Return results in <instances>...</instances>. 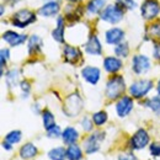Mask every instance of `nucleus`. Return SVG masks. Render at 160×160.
Segmentation results:
<instances>
[{
    "label": "nucleus",
    "instance_id": "f257e3e1",
    "mask_svg": "<svg viewBox=\"0 0 160 160\" xmlns=\"http://www.w3.org/2000/svg\"><path fill=\"white\" fill-rule=\"evenodd\" d=\"M126 90V82L122 77L120 75H115L107 81L106 85V96L111 100L118 99L121 95L123 94V91Z\"/></svg>",
    "mask_w": 160,
    "mask_h": 160
},
{
    "label": "nucleus",
    "instance_id": "f03ea898",
    "mask_svg": "<svg viewBox=\"0 0 160 160\" xmlns=\"http://www.w3.org/2000/svg\"><path fill=\"white\" fill-rule=\"evenodd\" d=\"M81 107H82V101L80 99V96L78 94H73V95L67 98V100L64 102L63 111L67 116L73 117V116H77L79 113Z\"/></svg>",
    "mask_w": 160,
    "mask_h": 160
},
{
    "label": "nucleus",
    "instance_id": "7ed1b4c3",
    "mask_svg": "<svg viewBox=\"0 0 160 160\" xmlns=\"http://www.w3.org/2000/svg\"><path fill=\"white\" fill-rule=\"evenodd\" d=\"M105 139V133L101 131H96L91 136L88 137V139L84 140V148L86 154H92L100 149L102 140Z\"/></svg>",
    "mask_w": 160,
    "mask_h": 160
},
{
    "label": "nucleus",
    "instance_id": "20e7f679",
    "mask_svg": "<svg viewBox=\"0 0 160 160\" xmlns=\"http://www.w3.org/2000/svg\"><path fill=\"white\" fill-rule=\"evenodd\" d=\"M123 18V10L120 5H108L101 12V19L110 23H117Z\"/></svg>",
    "mask_w": 160,
    "mask_h": 160
},
{
    "label": "nucleus",
    "instance_id": "39448f33",
    "mask_svg": "<svg viewBox=\"0 0 160 160\" xmlns=\"http://www.w3.org/2000/svg\"><path fill=\"white\" fill-rule=\"evenodd\" d=\"M152 88H153V82L150 80H138L131 85L129 92L134 99H140L145 96Z\"/></svg>",
    "mask_w": 160,
    "mask_h": 160
},
{
    "label": "nucleus",
    "instance_id": "423d86ee",
    "mask_svg": "<svg viewBox=\"0 0 160 160\" xmlns=\"http://www.w3.org/2000/svg\"><path fill=\"white\" fill-rule=\"evenodd\" d=\"M36 21V16L33 15V12H31L30 10H20L18 11L14 18H12V23L14 26L18 27H25L28 26L30 23Z\"/></svg>",
    "mask_w": 160,
    "mask_h": 160
},
{
    "label": "nucleus",
    "instance_id": "0eeeda50",
    "mask_svg": "<svg viewBox=\"0 0 160 160\" xmlns=\"http://www.w3.org/2000/svg\"><path fill=\"white\" fill-rule=\"evenodd\" d=\"M160 5L157 0H147L142 6V15L147 20L154 19L159 14Z\"/></svg>",
    "mask_w": 160,
    "mask_h": 160
},
{
    "label": "nucleus",
    "instance_id": "6e6552de",
    "mask_svg": "<svg viewBox=\"0 0 160 160\" xmlns=\"http://www.w3.org/2000/svg\"><path fill=\"white\" fill-rule=\"evenodd\" d=\"M148 143H149V136H148V133L144 129H139V131H137L133 134V137L131 139V148L132 149H136V150L143 149L144 147H147Z\"/></svg>",
    "mask_w": 160,
    "mask_h": 160
},
{
    "label": "nucleus",
    "instance_id": "1a4fd4ad",
    "mask_svg": "<svg viewBox=\"0 0 160 160\" xmlns=\"http://www.w3.org/2000/svg\"><path fill=\"white\" fill-rule=\"evenodd\" d=\"M150 68V62L148 59V57L145 56H136L133 58V72L136 74H143L147 73Z\"/></svg>",
    "mask_w": 160,
    "mask_h": 160
},
{
    "label": "nucleus",
    "instance_id": "9d476101",
    "mask_svg": "<svg viewBox=\"0 0 160 160\" xmlns=\"http://www.w3.org/2000/svg\"><path fill=\"white\" fill-rule=\"evenodd\" d=\"M133 108V100L128 96H122L117 105H116V111L120 117H126Z\"/></svg>",
    "mask_w": 160,
    "mask_h": 160
},
{
    "label": "nucleus",
    "instance_id": "9b49d317",
    "mask_svg": "<svg viewBox=\"0 0 160 160\" xmlns=\"http://www.w3.org/2000/svg\"><path fill=\"white\" fill-rule=\"evenodd\" d=\"M64 59L65 62L70 63V64H77L78 60L81 59V53L78 48L73 47V46H69V44H65L64 46Z\"/></svg>",
    "mask_w": 160,
    "mask_h": 160
},
{
    "label": "nucleus",
    "instance_id": "f8f14e48",
    "mask_svg": "<svg viewBox=\"0 0 160 160\" xmlns=\"http://www.w3.org/2000/svg\"><path fill=\"white\" fill-rule=\"evenodd\" d=\"M81 74H82V78L91 85L98 84V81L100 79V70L95 67H85L81 70Z\"/></svg>",
    "mask_w": 160,
    "mask_h": 160
},
{
    "label": "nucleus",
    "instance_id": "ddd939ff",
    "mask_svg": "<svg viewBox=\"0 0 160 160\" xmlns=\"http://www.w3.org/2000/svg\"><path fill=\"white\" fill-rule=\"evenodd\" d=\"M2 38H4V41H6L10 46L15 47V46H19L21 43H23L27 37L25 35H20V33H16V32H12V31H6L2 35Z\"/></svg>",
    "mask_w": 160,
    "mask_h": 160
},
{
    "label": "nucleus",
    "instance_id": "4468645a",
    "mask_svg": "<svg viewBox=\"0 0 160 160\" xmlns=\"http://www.w3.org/2000/svg\"><path fill=\"white\" fill-rule=\"evenodd\" d=\"M85 51L89 54L92 56H100L101 54V43L96 36H91L85 44Z\"/></svg>",
    "mask_w": 160,
    "mask_h": 160
},
{
    "label": "nucleus",
    "instance_id": "2eb2a0df",
    "mask_svg": "<svg viewBox=\"0 0 160 160\" xmlns=\"http://www.w3.org/2000/svg\"><path fill=\"white\" fill-rule=\"evenodd\" d=\"M123 37H124V32L121 28H117V27H113V28H111L106 32V41L110 44L120 43L121 41L123 40Z\"/></svg>",
    "mask_w": 160,
    "mask_h": 160
},
{
    "label": "nucleus",
    "instance_id": "dca6fc26",
    "mask_svg": "<svg viewBox=\"0 0 160 160\" xmlns=\"http://www.w3.org/2000/svg\"><path fill=\"white\" fill-rule=\"evenodd\" d=\"M103 67L108 73H116L122 68V62L115 57H107L103 60Z\"/></svg>",
    "mask_w": 160,
    "mask_h": 160
},
{
    "label": "nucleus",
    "instance_id": "f3484780",
    "mask_svg": "<svg viewBox=\"0 0 160 160\" xmlns=\"http://www.w3.org/2000/svg\"><path fill=\"white\" fill-rule=\"evenodd\" d=\"M59 11V2H47L40 10L38 14L42 16H54Z\"/></svg>",
    "mask_w": 160,
    "mask_h": 160
},
{
    "label": "nucleus",
    "instance_id": "a211bd4d",
    "mask_svg": "<svg viewBox=\"0 0 160 160\" xmlns=\"http://www.w3.org/2000/svg\"><path fill=\"white\" fill-rule=\"evenodd\" d=\"M37 154V148L32 143H26L20 149V157L22 159H32Z\"/></svg>",
    "mask_w": 160,
    "mask_h": 160
},
{
    "label": "nucleus",
    "instance_id": "6ab92c4d",
    "mask_svg": "<svg viewBox=\"0 0 160 160\" xmlns=\"http://www.w3.org/2000/svg\"><path fill=\"white\" fill-rule=\"evenodd\" d=\"M62 137H63V142L65 144H74L77 140H78V131L73 127H68L64 129V132L62 133Z\"/></svg>",
    "mask_w": 160,
    "mask_h": 160
},
{
    "label": "nucleus",
    "instance_id": "aec40b11",
    "mask_svg": "<svg viewBox=\"0 0 160 160\" xmlns=\"http://www.w3.org/2000/svg\"><path fill=\"white\" fill-rule=\"evenodd\" d=\"M67 159L68 160H81L82 159V153L81 149L77 144H70L69 148L67 149Z\"/></svg>",
    "mask_w": 160,
    "mask_h": 160
},
{
    "label": "nucleus",
    "instance_id": "412c9836",
    "mask_svg": "<svg viewBox=\"0 0 160 160\" xmlns=\"http://www.w3.org/2000/svg\"><path fill=\"white\" fill-rule=\"evenodd\" d=\"M52 36H53V38L57 42H60V43L64 42V22H63V18L62 16L58 18V26L52 32Z\"/></svg>",
    "mask_w": 160,
    "mask_h": 160
},
{
    "label": "nucleus",
    "instance_id": "4be33fe9",
    "mask_svg": "<svg viewBox=\"0 0 160 160\" xmlns=\"http://www.w3.org/2000/svg\"><path fill=\"white\" fill-rule=\"evenodd\" d=\"M48 157L51 160H64L67 158V150L63 147L54 148L48 153Z\"/></svg>",
    "mask_w": 160,
    "mask_h": 160
},
{
    "label": "nucleus",
    "instance_id": "5701e85b",
    "mask_svg": "<svg viewBox=\"0 0 160 160\" xmlns=\"http://www.w3.org/2000/svg\"><path fill=\"white\" fill-rule=\"evenodd\" d=\"M41 46H42V41H41V38L38 37V36L33 35V36L28 40V52H30V54L38 52L41 48Z\"/></svg>",
    "mask_w": 160,
    "mask_h": 160
},
{
    "label": "nucleus",
    "instance_id": "b1692460",
    "mask_svg": "<svg viewBox=\"0 0 160 160\" xmlns=\"http://www.w3.org/2000/svg\"><path fill=\"white\" fill-rule=\"evenodd\" d=\"M105 6V0H91L88 5V11L90 14H98Z\"/></svg>",
    "mask_w": 160,
    "mask_h": 160
},
{
    "label": "nucleus",
    "instance_id": "393cba45",
    "mask_svg": "<svg viewBox=\"0 0 160 160\" xmlns=\"http://www.w3.org/2000/svg\"><path fill=\"white\" fill-rule=\"evenodd\" d=\"M43 126H44V128H46L47 131L56 126L54 116H53L49 111H44V112H43Z\"/></svg>",
    "mask_w": 160,
    "mask_h": 160
},
{
    "label": "nucleus",
    "instance_id": "a878e982",
    "mask_svg": "<svg viewBox=\"0 0 160 160\" xmlns=\"http://www.w3.org/2000/svg\"><path fill=\"white\" fill-rule=\"evenodd\" d=\"M18 79H19V72L16 69H12L10 70L8 74H6V84L9 86H15L16 82H18Z\"/></svg>",
    "mask_w": 160,
    "mask_h": 160
},
{
    "label": "nucleus",
    "instance_id": "bb28decb",
    "mask_svg": "<svg viewBox=\"0 0 160 160\" xmlns=\"http://www.w3.org/2000/svg\"><path fill=\"white\" fill-rule=\"evenodd\" d=\"M5 140L10 144H16L21 140V132L20 131H12L10 132L9 134H6L5 137Z\"/></svg>",
    "mask_w": 160,
    "mask_h": 160
},
{
    "label": "nucleus",
    "instance_id": "cd10ccee",
    "mask_svg": "<svg viewBox=\"0 0 160 160\" xmlns=\"http://www.w3.org/2000/svg\"><path fill=\"white\" fill-rule=\"evenodd\" d=\"M115 53H116L118 57H122V58L127 57L128 53H129L128 44H127V43H120V44H117V47L115 48Z\"/></svg>",
    "mask_w": 160,
    "mask_h": 160
},
{
    "label": "nucleus",
    "instance_id": "c85d7f7f",
    "mask_svg": "<svg viewBox=\"0 0 160 160\" xmlns=\"http://www.w3.org/2000/svg\"><path fill=\"white\" fill-rule=\"evenodd\" d=\"M92 121H94V123H95L96 126H102V124L107 121V115H106V112L100 111V112L94 113V116H92Z\"/></svg>",
    "mask_w": 160,
    "mask_h": 160
},
{
    "label": "nucleus",
    "instance_id": "c756f323",
    "mask_svg": "<svg viewBox=\"0 0 160 160\" xmlns=\"http://www.w3.org/2000/svg\"><path fill=\"white\" fill-rule=\"evenodd\" d=\"M147 106L150 107L157 115H160V96H157L147 102Z\"/></svg>",
    "mask_w": 160,
    "mask_h": 160
},
{
    "label": "nucleus",
    "instance_id": "7c9ffc66",
    "mask_svg": "<svg viewBox=\"0 0 160 160\" xmlns=\"http://www.w3.org/2000/svg\"><path fill=\"white\" fill-rule=\"evenodd\" d=\"M117 5H120L121 8H124V9H128V10H132L136 8V2L133 0H116Z\"/></svg>",
    "mask_w": 160,
    "mask_h": 160
},
{
    "label": "nucleus",
    "instance_id": "2f4dec72",
    "mask_svg": "<svg viewBox=\"0 0 160 160\" xmlns=\"http://www.w3.org/2000/svg\"><path fill=\"white\" fill-rule=\"evenodd\" d=\"M148 33L154 37V38H159L160 40V23H155V25H152L148 30Z\"/></svg>",
    "mask_w": 160,
    "mask_h": 160
},
{
    "label": "nucleus",
    "instance_id": "473e14b6",
    "mask_svg": "<svg viewBox=\"0 0 160 160\" xmlns=\"http://www.w3.org/2000/svg\"><path fill=\"white\" fill-rule=\"evenodd\" d=\"M60 134H62V131H60L58 126H54V127H52L51 129L47 131V136L49 138H58V137H60Z\"/></svg>",
    "mask_w": 160,
    "mask_h": 160
},
{
    "label": "nucleus",
    "instance_id": "72a5a7b5",
    "mask_svg": "<svg viewBox=\"0 0 160 160\" xmlns=\"http://www.w3.org/2000/svg\"><path fill=\"white\" fill-rule=\"evenodd\" d=\"M150 154L153 157H160V143L155 142L150 145Z\"/></svg>",
    "mask_w": 160,
    "mask_h": 160
},
{
    "label": "nucleus",
    "instance_id": "f704fd0d",
    "mask_svg": "<svg viewBox=\"0 0 160 160\" xmlns=\"http://www.w3.org/2000/svg\"><path fill=\"white\" fill-rule=\"evenodd\" d=\"M81 126H82V128H84L85 132H90L92 129V123H91V121L89 120L88 117H85L84 120L81 121Z\"/></svg>",
    "mask_w": 160,
    "mask_h": 160
},
{
    "label": "nucleus",
    "instance_id": "c9c22d12",
    "mask_svg": "<svg viewBox=\"0 0 160 160\" xmlns=\"http://www.w3.org/2000/svg\"><path fill=\"white\" fill-rule=\"evenodd\" d=\"M9 59V49H1V73L4 70V65L6 63V60Z\"/></svg>",
    "mask_w": 160,
    "mask_h": 160
},
{
    "label": "nucleus",
    "instance_id": "e433bc0d",
    "mask_svg": "<svg viewBox=\"0 0 160 160\" xmlns=\"http://www.w3.org/2000/svg\"><path fill=\"white\" fill-rule=\"evenodd\" d=\"M153 53H154V58L160 62V43H157L154 46V52Z\"/></svg>",
    "mask_w": 160,
    "mask_h": 160
},
{
    "label": "nucleus",
    "instance_id": "4c0bfd02",
    "mask_svg": "<svg viewBox=\"0 0 160 160\" xmlns=\"http://www.w3.org/2000/svg\"><path fill=\"white\" fill-rule=\"evenodd\" d=\"M118 160H137V158L133 154H123L118 158Z\"/></svg>",
    "mask_w": 160,
    "mask_h": 160
},
{
    "label": "nucleus",
    "instance_id": "58836bf2",
    "mask_svg": "<svg viewBox=\"0 0 160 160\" xmlns=\"http://www.w3.org/2000/svg\"><path fill=\"white\" fill-rule=\"evenodd\" d=\"M21 89H22V91L28 92V91H30V84H28L27 81H22V82H21Z\"/></svg>",
    "mask_w": 160,
    "mask_h": 160
},
{
    "label": "nucleus",
    "instance_id": "ea45409f",
    "mask_svg": "<svg viewBox=\"0 0 160 160\" xmlns=\"http://www.w3.org/2000/svg\"><path fill=\"white\" fill-rule=\"evenodd\" d=\"M2 147H4L5 149H8V150H10V149H11V144H10V143H8L6 140L2 143Z\"/></svg>",
    "mask_w": 160,
    "mask_h": 160
},
{
    "label": "nucleus",
    "instance_id": "a19ab883",
    "mask_svg": "<svg viewBox=\"0 0 160 160\" xmlns=\"http://www.w3.org/2000/svg\"><path fill=\"white\" fill-rule=\"evenodd\" d=\"M44 1H48V2H59L60 0H44Z\"/></svg>",
    "mask_w": 160,
    "mask_h": 160
},
{
    "label": "nucleus",
    "instance_id": "79ce46f5",
    "mask_svg": "<svg viewBox=\"0 0 160 160\" xmlns=\"http://www.w3.org/2000/svg\"><path fill=\"white\" fill-rule=\"evenodd\" d=\"M158 94H159V96H160V81L158 82Z\"/></svg>",
    "mask_w": 160,
    "mask_h": 160
},
{
    "label": "nucleus",
    "instance_id": "37998d69",
    "mask_svg": "<svg viewBox=\"0 0 160 160\" xmlns=\"http://www.w3.org/2000/svg\"><path fill=\"white\" fill-rule=\"evenodd\" d=\"M69 1H73V2H75V1H79V0H69Z\"/></svg>",
    "mask_w": 160,
    "mask_h": 160
}]
</instances>
